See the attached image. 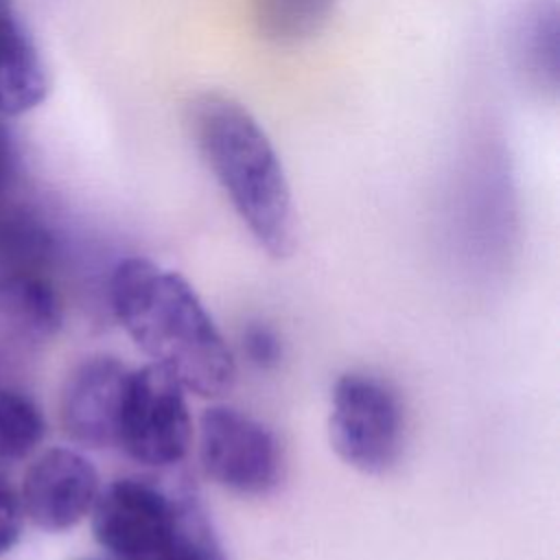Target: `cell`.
Segmentation results:
<instances>
[{
	"mask_svg": "<svg viewBox=\"0 0 560 560\" xmlns=\"http://www.w3.org/2000/svg\"><path fill=\"white\" fill-rule=\"evenodd\" d=\"M335 4L337 0H254V22L262 39L295 46L328 24Z\"/></svg>",
	"mask_w": 560,
	"mask_h": 560,
	"instance_id": "obj_12",
	"label": "cell"
},
{
	"mask_svg": "<svg viewBox=\"0 0 560 560\" xmlns=\"http://www.w3.org/2000/svg\"><path fill=\"white\" fill-rule=\"evenodd\" d=\"M514 55L521 72L536 88H556L558 9L553 0H536L523 9L514 28Z\"/></svg>",
	"mask_w": 560,
	"mask_h": 560,
	"instance_id": "obj_11",
	"label": "cell"
},
{
	"mask_svg": "<svg viewBox=\"0 0 560 560\" xmlns=\"http://www.w3.org/2000/svg\"><path fill=\"white\" fill-rule=\"evenodd\" d=\"M109 298L127 335L184 389L212 398L234 385L232 352L179 273L140 256L125 258L112 273Z\"/></svg>",
	"mask_w": 560,
	"mask_h": 560,
	"instance_id": "obj_1",
	"label": "cell"
},
{
	"mask_svg": "<svg viewBox=\"0 0 560 560\" xmlns=\"http://www.w3.org/2000/svg\"><path fill=\"white\" fill-rule=\"evenodd\" d=\"M24 510L15 488L0 477V556L13 549L22 534Z\"/></svg>",
	"mask_w": 560,
	"mask_h": 560,
	"instance_id": "obj_15",
	"label": "cell"
},
{
	"mask_svg": "<svg viewBox=\"0 0 560 560\" xmlns=\"http://www.w3.org/2000/svg\"><path fill=\"white\" fill-rule=\"evenodd\" d=\"M44 96L46 72L35 44L13 18L0 13V114H24Z\"/></svg>",
	"mask_w": 560,
	"mask_h": 560,
	"instance_id": "obj_10",
	"label": "cell"
},
{
	"mask_svg": "<svg viewBox=\"0 0 560 560\" xmlns=\"http://www.w3.org/2000/svg\"><path fill=\"white\" fill-rule=\"evenodd\" d=\"M98 490V472L85 455L72 448H48L26 468L20 501L35 527L63 532L90 514Z\"/></svg>",
	"mask_w": 560,
	"mask_h": 560,
	"instance_id": "obj_7",
	"label": "cell"
},
{
	"mask_svg": "<svg viewBox=\"0 0 560 560\" xmlns=\"http://www.w3.org/2000/svg\"><path fill=\"white\" fill-rule=\"evenodd\" d=\"M184 497L151 479H116L98 490L90 510L94 538L116 560H158L175 534Z\"/></svg>",
	"mask_w": 560,
	"mask_h": 560,
	"instance_id": "obj_5",
	"label": "cell"
},
{
	"mask_svg": "<svg viewBox=\"0 0 560 560\" xmlns=\"http://www.w3.org/2000/svg\"><path fill=\"white\" fill-rule=\"evenodd\" d=\"M20 168V153H18V144L13 133L9 131V127L0 120V192H4Z\"/></svg>",
	"mask_w": 560,
	"mask_h": 560,
	"instance_id": "obj_17",
	"label": "cell"
},
{
	"mask_svg": "<svg viewBox=\"0 0 560 560\" xmlns=\"http://www.w3.org/2000/svg\"><path fill=\"white\" fill-rule=\"evenodd\" d=\"M127 376L129 368L107 354L90 357L68 374L61 389L59 418L72 442L90 448L116 446Z\"/></svg>",
	"mask_w": 560,
	"mask_h": 560,
	"instance_id": "obj_8",
	"label": "cell"
},
{
	"mask_svg": "<svg viewBox=\"0 0 560 560\" xmlns=\"http://www.w3.org/2000/svg\"><path fill=\"white\" fill-rule=\"evenodd\" d=\"M330 444L365 475L387 472L402 451V409L396 394L376 376L348 372L332 389Z\"/></svg>",
	"mask_w": 560,
	"mask_h": 560,
	"instance_id": "obj_4",
	"label": "cell"
},
{
	"mask_svg": "<svg viewBox=\"0 0 560 560\" xmlns=\"http://www.w3.org/2000/svg\"><path fill=\"white\" fill-rule=\"evenodd\" d=\"M158 560H228L195 497L186 492L168 547Z\"/></svg>",
	"mask_w": 560,
	"mask_h": 560,
	"instance_id": "obj_14",
	"label": "cell"
},
{
	"mask_svg": "<svg viewBox=\"0 0 560 560\" xmlns=\"http://www.w3.org/2000/svg\"><path fill=\"white\" fill-rule=\"evenodd\" d=\"M199 459L206 475L236 494L260 497L280 481L276 435L232 407H210L199 420Z\"/></svg>",
	"mask_w": 560,
	"mask_h": 560,
	"instance_id": "obj_6",
	"label": "cell"
},
{
	"mask_svg": "<svg viewBox=\"0 0 560 560\" xmlns=\"http://www.w3.org/2000/svg\"><path fill=\"white\" fill-rule=\"evenodd\" d=\"M46 424L28 394L0 381V459L26 457L44 438Z\"/></svg>",
	"mask_w": 560,
	"mask_h": 560,
	"instance_id": "obj_13",
	"label": "cell"
},
{
	"mask_svg": "<svg viewBox=\"0 0 560 560\" xmlns=\"http://www.w3.org/2000/svg\"><path fill=\"white\" fill-rule=\"evenodd\" d=\"M61 322V300L44 278L24 271L0 276V363L7 354L50 339Z\"/></svg>",
	"mask_w": 560,
	"mask_h": 560,
	"instance_id": "obj_9",
	"label": "cell"
},
{
	"mask_svg": "<svg viewBox=\"0 0 560 560\" xmlns=\"http://www.w3.org/2000/svg\"><path fill=\"white\" fill-rule=\"evenodd\" d=\"M190 138L256 243L273 258L295 245L287 173L267 131L236 98L201 92L188 105Z\"/></svg>",
	"mask_w": 560,
	"mask_h": 560,
	"instance_id": "obj_2",
	"label": "cell"
},
{
	"mask_svg": "<svg viewBox=\"0 0 560 560\" xmlns=\"http://www.w3.org/2000/svg\"><path fill=\"white\" fill-rule=\"evenodd\" d=\"M243 346L249 361L258 368H271L280 359V341L267 326H249Z\"/></svg>",
	"mask_w": 560,
	"mask_h": 560,
	"instance_id": "obj_16",
	"label": "cell"
},
{
	"mask_svg": "<svg viewBox=\"0 0 560 560\" xmlns=\"http://www.w3.org/2000/svg\"><path fill=\"white\" fill-rule=\"evenodd\" d=\"M190 438L192 422L182 383L155 363L129 370L116 446L138 464L168 468L186 457Z\"/></svg>",
	"mask_w": 560,
	"mask_h": 560,
	"instance_id": "obj_3",
	"label": "cell"
}]
</instances>
